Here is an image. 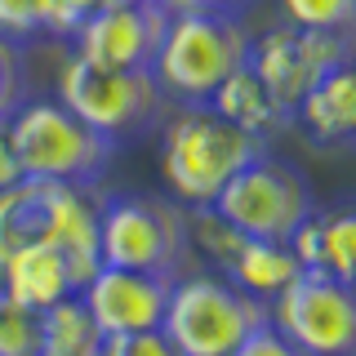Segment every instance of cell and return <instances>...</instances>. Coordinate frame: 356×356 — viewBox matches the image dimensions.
<instances>
[{
	"label": "cell",
	"instance_id": "6da1fadb",
	"mask_svg": "<svg viewBox=\"0 0 356 356\" xmlns=\"http://www.w3.org/2000/svg\"><path fill=\"white\" fill-rule=\"evenodd\" d=\"M263 152V138L236 129L214 107H178L161 129V178L183 209H205Z\"/></svg>",
	"mask_w": 356,
	"mask_h": 356
},
{
	"label": "cell",
	"instance_id": "7a4b0ae2",
	"mask_svg": "<svg viewBox=\"0 0 356 356\" xmlns=\"http://www.w3.org/2000/svg\"><path fill=\"white\" fill-rule=\"evenodd\" d=\"M250 27L232 14H170L152 76L165 103L205 107L232 72L250 63Z\"/></svg>",
	"mask_w": 356,
	"mask_h": 356
},
{
	"label": "cell",
	"instance_id": "3957f363",
	"mask_svg": "<svg viewBox=\"0 0 356 356\" xmlns=\"http://www.w3.org/2000/svg\"><path fill=\"white\" fill-rule=\"evenodd\" d=\"M9 143H14L18 174L31 183H63L89 187L116 161V143L89 129L81 116H72L58 98H27L9 116Z\"/></svg>",
	"mask_w": 356,
	"mask_h": 356
},
{
	"label": "cell",
	"instance_id": "277c9868",
	"mask_svg": "<svg viewBox=\"0 0 356 356\" xmlns=\"http://www.w3.org/2000/svg\"><path fill=\"white\" fill-rule=\"evenodd\" d=\"M267 325V303L236 289L222 272H183L170 285L161 334L183 356H232Z\"/></svg>",
	"mask_w": 356,
	"mask_h": 356
},
{
	"label": "cell",
	"instance_id": "5b68a950",
	"mask_svg": "<svg viewBox=\"0 0 356 356\" xmlns=\"http://www.w3.org/2000/svg\"><path fill=\"white\" fill-rule=\"evenodd\" d=\"M98 245L103 267L152 276H183L192 236H187V209L174 196H107L98 200Z\"/></svg>",
	"mask_w": 356,
	"mask_h": 356
},
{
	"label": "cell",
	"instance_id": "8992f818",
	"mask_svg": "<svg viewBox=\"0 0 356 356\" xmlns=\"http://www.w3.org/2000/svg\"><path fill=\"white\" fill-rule=\"evenodd\" d=\"M58 103L81 116L89 129H98L111 143L138 138L161 125L165 94L152 72H120V67H98L85 58H67L58 72Z\"/></svg>",
	"mask_w": 356,
	"mask_h": 356
},
{
	"label": "cell",
	"instance_id": "52a82bcc",
	"mask_svg": "<svg viewBox=\"0 0 356 356\" xmlns=\"http://www.w3.org/2000/svg\"><path fill=\"white\" fill-rule=\"evenodd\" d=\"M209 209H214L222 222H232L241 236L289 241L312 214H316V196H312V183L303 178L298 165L276 161V156L263 152L259 161H250L227 187H222Z\"/></svg>",
	"mask_w": 356,
	"mask_h": 356
},
{
	"label": "cell",
	"instance_id": "ba28073f",
	"mask_svg": "<svg viewBox=\"0 0 356 356\" xmlns=\"http://www.w3.org/2000/svg\"><path fill=\"white\" fill-rule=\"evenodd\" d=\"M267 321L307 356H356V285L325 272H303L267 303Z\"/></svg>",
	"mask_w": 356,
	"mask_h": 356
},
{
	"label": "cell",
	"instance_id": "9c48e42d",
	"mask_svg": "<svg viewBox=\"0 0 356 356\" xmlns=\"http://www.w3.org/2000/svg\"><path fill=\"white\" fill-rule=\"evenodd\" d=\"M352 63L348 58V36L343 31H303V27H272L250 44V67L254 76L267 85L272 103L294 116L298 98L307 94L321 76H330L334 67Z\"/></svg>",
	"mask_w": 356,
	"mask_h": 356
},
{
	"label": "cell",
	"instance_id": "30bf717a",
	"mask_svg": "<svg viewBox=\"0 0 356 356\" xmlns=\"http://www.w3.org/2000/svg\"><path fill=\"white\" fill-rule=\"evenodd\" d=\"M170 14L156 0L143 5H111V9H94L81 27H76V58L98 63V67H120V72H152L156 49L165 40Z\"/></svg>",
	"mask_w": 356,
	"mask_h": 356
},
{
	"label": "cell",
	"instance_id": "8fae6325",
	"mask_svg": "<svg viewBox=\"0 0 356 356\" xmlns=\"http://www.w3.org/2000/svg\"><path fill=\"white\" fill-rule=\"evenodd\" d=\"M165 276L152 272H125V267H98L81 285V303L103 330V339H125V334H147L161 330L165 303H170Z\"/></svg>",
	"mask_w": 356,
	"mask_h": 356
},
{
	"label": "cell",
	"instance_id": "7c38bea8",
	"mask_svg": "<svg viewBox=\"0 0 356 356\" xmlns=\"http://www.w3.org/2000/svg\"><path fill=\"white\" fill-rule=\"evenodd\" d=\"M44 222L40 241H49L54 250L67 259L76 285H85L89 276L103 267V245H98V200L89 187H63L44 183ZM81 294V289H76Z\"/></svg>",
	"mask_w": 356,
	"mask_h": 356
},
{
	"label": "cell",
	"instance_id": "4fadbf2b",
	"mask_svg": "<svg viewBox=\"0 0 356 356\" xmlns=\"http://www.w3.org/2000/svg\"><path fill=\"white\" fill-rule=\"evenodd\" d=\"M321 147H356V67L343 63L298 98L294 116Z\"/></svg>",
	"mask_w": 356,
	"mask_h": 356
},
{
	"label": "cell",
	"instance_id": "5bb4252c",
	"mask_svg": "<svg viewBox=\"0 0 356 356\" xmlns=\"http://www.w3.org/2000/svg\"><path fill=\"white\" fill-rule=\"evenodd\" d=\"M0 289H5L9 298H18L22 307L49 312L54 303L72 298L81 285H76L67 259L54 250L49 241H31V245H22L14 259L5 263V272H0Z\"/></svg>",
	"mask_w": 356,
	"mask_h": 356
},
{
	"label": "cell",
	"instance_id": "9a60e30c",
	"mask_svg": "<svg viewBox=\"0 0 356 356\" xmlns=\"http://www.w3.org/2000/svg\"><path fill=\"white\" fill-rule=\"evenodd\" d=\"M222 276H227L236 289H245L250 298L272 303V298H281L285 289L303 276V263L294 259V250H289L285 241H254V236H245L241 250L232 254V263L222 267Z\"/></svg>",
	"mask_w": 356,
	"mask_h": 356
},
{
	"label": "cell",
	"instance_id": "2e32d148",
	"mask_svg": "<svg viewBox=\"0 0 356 356\" xmlns=\"http://www.w3.org/2000/svg\"><path fill=\"white\" fill-rule=\"evenodd\" d=\"M205 107H214L222 120H232L236 129L245 134H254V138H263L267 143V134H272L276 125H285V111L272 103V94H267V85L254 76V67L245 63L241 72H232L227 81L218 85V94L209 98Z\"/></svg>",
	"mask_w": 356,
	"mask_h": 356
},
{
	"label": "cell",
	"instance_id": "e0dca14e",
	"mask_svg": "<svg viewBox=\"0 0 356 356\" xmlns=\"http://www.w3.org/2000/svg\"><path fill=\"white\" fill-rule=\"evenodd\" d=\"M103 330L85 312L81 294L40 312V356H103Z\"/></svg>",
	"mask_w": 356,
	"mask_h": 356
},
{
	"label": "cell",
	"instance_id": "ac0fdd59",
	"mask_svg": "<svg viewBox=\"0 0 356 356\" xmlns=\"http://www.w3.org/2000/svg\"><path fill=\"white\" fill-rule=\"evenodd\" d=\"M40 200H44V183H31V178L0 187V272L22 245L40 241V222H44Z\"/></svg>",
	"mask_w": 356,
	"mask_h": 356
},
{
	"label": "cell",
	"instance_id": "d6986e66",
	"mask_svg": "<svg viewBox=\"0 0 356 356\" xmlns=\"http://www.w3.org/2000/svg\"><path fill=\"white\" fill-rule=\"evenodd\" d=\"M316 222H321V272L356 285V205L325 209V214H316Z\"/></svg>",
	"mask_w": 356,
	"mask_h": 356
},
{
	"label": "cell",
	"instance_id": "ffe728a7",
	"mask_svg": "<svg viewBox=\"0 0 356 356\" xmlns=\"http://www.w3.org/2000/svg\"><path fill=\"white\" fill-rule=\"evenodd\" d=\"M0 356H40V312L0 289Z\"/></svg>",
	"mask_w": 356,
	"mask_h": 356
},
{
	"label": "cell",
	"instance_id": "44dd1931",
	"mask_svg": "<svg viewBox=\"0 0 356 356\" xmlns=\"http://www.w3.org/2000/svg\"><path fill=\"white\" fill-rule=\"evenodd\" d=\"M285 22L303 31H348L356 27V0H281Z\"/></svg>",
	"mask_w": 356,
	"mask_h": 356
},
{
	"label": "cell",
	"instance_id": "7402d4cb",
	"mask_svg": "<svg viewBox=\"0 0 356 356\" xmlns=\"http://www.w3.org/2000/svg\"><path fill=\"white\" fill-rule=\"evenodd\" d=\"M27 103V63H22V44L0 36V120H9Z\"/></svg>",
	"mask_w": 356,
	"mask_h": 356
},
{
	"label": "cell",
	"instance_id": "603a6c76",
	"mask_svg": "<svg viewBox=\"0 0 356 356\" xmlns=\"http://www.w3.org/2000/svg\"><path fill=\"white\" fill-rule=\"evenodd\" d=\"M89 14L81 9V0H36V22L44 36H76V27H81Z\"/></svg>",
	"mask_w": 356,
	"mask_h": 356
},
{
	"label": "cell",
	"instance_id": "cb8c5ba5",
	"mask_svg": "<svg viewBox=\"0 0 356 356\" xmlns=\"http://www.w3.org/2000/svg\"><path fill=\"white\" fill-rule=\"evenodd\" d=\"M103 356H183V352H178L161 330H147V334H125V339H107V343H103Z\"/></svg>",
	"mask_w": 356,
	"mask_h": 356
},
{
	"label": "cell",
	"instance_id": "d4e9b609",
	"mask_svg": "<svg viewBox=\"0 0 356 356\" xmlns=\"http://www.w3.org/2000/svg\"><path fill=\"white\" fill-rule=\"evenodd\" d=\"M0 36H9L14 44L40 36L36 22V0H0Z\"/></svg>",
	"mask_w": 356,
	"mask_h": 356
},
{
	"label": "cell",
	"instance_id": "484cf974",
	"mask_svg": "<svg viewBox=\"0 0 356 356\" xmlns=\"http://www.w3.org/2000/svg\"><path fill=\"white\" fill-rule=\"evenodd\" d=\"M232 356H307V352L298 348V343H289L285 334L276 330L272 321H267V325H263V330H254V334H250V339H245Z\"/></svg>",
	"mask_w": 356,
	"mask_h": 356
},
{
	"label": "cell",
	"instance_id": "4316f807",
	"mask_svg": "<svg viewBox=\"0 0 356 356\" xmlns=\"http://www.w3.org/2000/svg\"><path fill=\"white\" fill-rule=\"evenodd\" d=\"M165 14H232L241 18L254 0H156Z\"/></svg>",
	"mask_w": 356,
	"mask_h": 356
},
{
	"label": "cell",
	"instance_id": "83f0119b",
	"mask_svg": "<svg viewBox=\"0 0 356 356\" xmlns=\"http://www.w3.org/2000/svg\"><path fill=\"white\" fill-rule=\"evenodd\" d=\"M22 183L18 161H14V143H9V120H0V187Z\"/></svg>",
	"mask_w": 356,
	"mask_h": 356
},
{
	"label": "cell",
	"instance_id": "f1b7e54d",
	"mask_svg": "<svg viewBox=\"0 0 356 356\" xmlns=\"http://www.w3.org/2000/svg\"><path fill=\"white\" fill-rule=\"evenodd\" d=\"M111 5H143V0H81L85 14H94V9H111Z\"/></svg>",
	"mask_w": 356,
	"mask_h": 356
}]
</instances>
